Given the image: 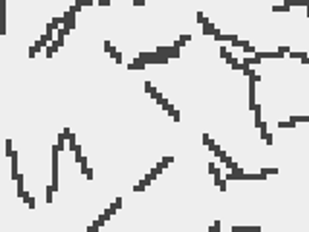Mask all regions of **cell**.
Here are the masks:
<instances>
[{
    "label": "cell",
    "instance_id": "obj_1",
    "mask_svg": "<svg viewBox=\"0 0 309 232\" xmlns=\"http://www.w3.org/2000/svg\"><path fill=\"white\" fill-rule=\"evenodd\" d=\"M68 33H70L68 27H60V29H56V39H64Z\"/></svg>",
    "mask_w": 309,
    "mask_h": 232
},
{
    "label": "cell",
    "instance_id": "obj_2",
    "mask_svg": "<svg viewBox=\"0 0 309 232\" xmlns=\"http://www.w3.org/2000/svg\"><path fill=\"white\" fill-rule=\"evenodd\" d=\"M147 186H149L147 182H145V180H141L139 184H135V186H133V192H143V190H145Z\"/></svg>",
    "mask_w": 309,
    "mask_h": 232
},
{
    "label": "cell",
    "instance_id": "obj_3",
    "mask_svg": "<svg viewBox=\"0 0 309 232\" xmlns=\"http://www.w3.org/2000/svg\"><path fill=\"white\" fill-rule=\"evenodd\" d=\"M272 10H274V12H290V6L288 4H278V6H274Z\"/></svg>",
    "mask_w": 309,
    "mask_h": 232
},
{
    "label": "cell",
    "instance_id": "obj_4",
    "mask_svg": "<svg viewBox=\"0 0 309 232\" xmlns=\"http://www.w3.org/2000/svg\"><path fill=\"white\" fill-rule=\"evenodd\" d=\"M23 201H25V203H27L29 207H31V209L35 207V199H33V197L29 195V193H25V195H23Z\"/></svg>",
    "mask_w": 309,
    "mask_h": 232
},
{
    "label": "cell",
    "instance_id": "obj_5",
    "mask_svg": "<svg viewBox=\"0 0 309 232\" xmlns=\"http://www.w3.org/2000/svg\"><path fill=\"white\" fill-rule=\"evenodd\" d=\"M104 48H106V52H108L110 56H112V54H114V46H112V43H110V41H104Z\"/></svg>",
    "mask_w": 309,
    "mask_h": 232
},
{
    "label": "cell",
    "instance_id": "obj_6",
    "mask_svg": "<svg viewBox=\"0 0 309 232\" xmlns=\"http://www.w3.org/2000/svg\"><path fill=\"white\" fill-rule=\"evenodd\" d=\"M296 126V122L294 120H290V122H280L278 124V128H294Z\"/></svg>",
    "mask_w": 309,
    "mask_h": 232
},
{
    "label": "cell",
    "instance_id": "obj_7",
    "mask_svg": "<svg viewBox=\"0 0 309 232\" xmlns=\"http://www.w3.org/2000/svg\"><path fill=\"white\" fill-rule=\"evenodd\" d=\"M261 172L269 176V174H278V170H276V168H261Z\"/></svg>",
    "mask_w": 309,
    "mask_h": 232
},
{
    "label": "cell",
    "instance_id": "obj_8",
    "mask_svg": "<svg viewBox=\"0 0 309 232\" xmlns=\"http://www.w3.org/2000/svg\"><path fill=\"white\" fill-rule=\"evenodd\" d=\"M209 232H220V222L216 220L214 224H211V228H209Z\"/></svg>",
    "mask_w": 309,
    "mask_h": 232
},
{
    "label": "cell",
    "instance_id": "obj_9",
    "mask_svg": "<svg viewBox=\"0 0 309 232\" xmlns=\"http://www.w3.org/2000/svg\"><path fill=\"white\" fill-rule=\"evenodd\" d=\"M201 137H203V143H205V145H209V143H211V137H209V134H207V132H203V134H201Z\"/></svg>",
    "mask_w": 309,
    "mask_h": 232
},
{
    "label": "cell",
    "instance_id": "obj_10",
    "mask_svg": "<svg viewBox=\"0 0 309 232\" xmlns=\"http://www.w3.org/2000/svg\"><path fill=\"white\" fill-rule=\"evenodd\" d=\"M89 2H91V4H93V2H95V0H89Z\"/></svg>",
    "mask_w": 309,
    "mask_h": 232
},
{
    "label": "cell",
    "instance_id": "obj_11",
    "mask_svg": "<svg viewBox=\"0 0 309 232\" xmlns=\"http://www.w3.org/2000/svg\"><path fill=\"white\" fill-rule=\"evenodd\" d=\"M230 232H236V230H234V228H232V230H230Z\"/></svg>",
    "mask_w": 309,
    "mask_h": 232
},
{
    "label": "cell",
    "instance_id": "obj_12",
    "mask_svg": "<svg viewBox=\"0 0 309 232\" xmlns=\"http://www.w3.org/2000/svg\"><path fill=\"white\" fill-rule=\"evenodd\" d=\"M259 232H263V230H259Z\"/></svg>",
    "mask_w": 309,
    "mask_h": 232
}]
</instances>
